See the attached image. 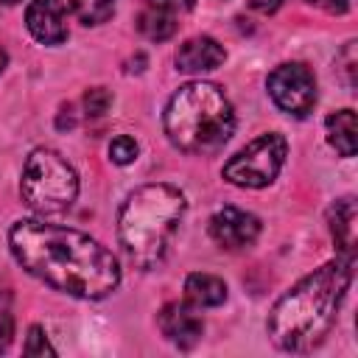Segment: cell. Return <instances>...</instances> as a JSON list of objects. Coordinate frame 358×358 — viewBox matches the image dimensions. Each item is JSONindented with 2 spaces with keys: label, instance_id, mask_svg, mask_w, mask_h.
Masks as SVG:
<instances>
[{
  "label": "cell",
  "instance_id": "cell-1",
  "mask_svg": "<svg viewBox=\"0 0 358 358\" xmlns=\"http://www.w3.org/2000/svg\"><path fill=\"white\" fill-rule=\"evenodd\" d=\"M8 249L31 277L67 296L103 299L120 285L117 257L73 227L22 218L8 229Z\"/></svg>",
  "mask_w": 358,
  "mask_h": 358
},
{
  "label": "cell",
  "instance_id": "cell-2",
  "mask_svg": "<svg viewBox=\"0 0 358 358\" xmlns=\"http://www.w3.org/2000/svg\"><path fill=\"white\" fill-rule=\"evenodd\" d=\"M355 260L336 257L294 282L271 308L266 330L285 352H308L319 347L336 324L338 308L352 282Z\"/></svg>",
  "mask_w": 358,
  "mask_h": 358
},
{
  "label": "cell",
  "instance_id": "cell-3",
  "mask_svg": "<svg viewBox=\"0 0 358 358\" xmlns=\"http://www.w3.org/2000/svg\"><path fill=\"white\" fill-rule=\"evenodd\" d=\"M185 207V193L173 185L154 182L129 193L117 213V241L137 268H154L165 257Z\"/></svg>",
  "mask_w": 358,
  "mask_h": 358
},
{
  "label": "cell",
  "instance_id": "cell-4",
  "mask_svg": "<svg viewBox=\"0 0 358 358\" xmlns=\"http://www.w3.org/2000/svg\"><path fill=\"white\" fill-rule=\"evenodd\" d=\"M165 134L185 154H215L235 131V112L224 90L213 81L182 84L162 115Z\"/></svg>",
  "mask_w": 358,
  "mask_h": 358
},
{
  "label": "cell",
  "instance_id": "cell-5",
  "mask_svg": "<svg viewBox=\"0 0 358 358\" xmlns=\"http://www.w3.org/2000/svg\"><path fill=\"white\" fill-rule=\"evenodd\" d=\"M20 196L39 215L67 213L78 196V173L59 151L34 148L22 165Z\"/></svg>",
  "mask_w": 358,
  "mask_h": 358
},
{
  "label": "cell",
  "instance_id": "cell-6",
  "mask_svg": "<svg viewBox=\"0 0 358 358\" xmlns=\"http://www.w3.org/2000/svg\"><path fill=\"white\" fill-rule=\"evenodd\" d=\"M288 154V143L282 134L268 131L255 137L249 145H243L229 162L224 165V179L238 187H266L277 179L282 162Z\"/></svg>",
  "mask_w": 358,
  "mask_h": 358
},
{
  "label": "cell",
  "instance_id": "cell-7",
  "mask_svg": "<svg viewBox=\"0 0 358 358\" xmlns=\"http://www.w3.org/2000/svg\"><path fill=\"white\" fill-rule=\"evenodd\" d=\"M266 87L271 101L294 117H305L316 103V78L310 67H305L302 62H288L274 67L268 73Z\"/></svg>",
  "mask_w": 358,
  "mask_h": 358
},
{
  "label": "cell",
  "instance_id": "cell-8",
  "mask_svg": "<svg viewBox=\"0 0 358 358\" xmlns=\"http://www.w3.org/2000/svg\"><path fill=\"white\" fill-rule=\"evenodd\" d=\"M260 235V218L238 210V207H221L210 218V238L221 249H246Z\"/></svg>",
  "mask_w": 358,
  "mask_h": 358
},
{
  "label": "cell",
  "instance_id": "cell-9",
  "mask_svg": "<svg viewBox=\"0 0 358 358\" xmlns=\"http://www.w3.org/2000/svg\"><path fill=\"white\" fill-rule=\"evenodd\" d=\"M193 8V0H145L137 14V31L151 42H165L176 34L179 20Z\"/></svg>",
  "mask_w": 358,
  "mask_h": 358
},
{
  "label": "cell",
  "instance_id": "cell-10",
  "mask_svg": "<svg viewBox=\"0 0 358 358\" xmlns=\"http://www.w3.org/2000/svg\"><path fill=\"white\" fill-rule=\"evenodd\" d=\"M67 3L64 0H34L25 11L31 36L42 45H62L67 39Z\"/></svg>",
  "mask_w": 358,
  "mask_h": 358
},
{
  "label": "cell",
  "instance_id": "cell-11",
  "mask_svg": "<svg viewBox=\"0 0 358 358\" xmlns=\"http://www.w3.org/2000/svg\"><path fill=\"white\" fill-rule=\"evenodd\" d=\"M159 330H162V336L173 344V347H179V350H190V347H196L199 341H201V333H204V322H201V316L190 308V305H185V302H168L162 310H159Z\"/></svg>",
  "mask_w": 358,
  "mask_h": 358
},
{
  "label": "cell",
  "instance_id": "cell-12",
  "mask_svg": "<svg viewBox=\"0 0 358 358\" xmlns=\"http://www.w3.org/2000/svg\"><path fill=\"white\" fill-rule=\"evenodd\" d=\"M327 221H330V235H333V243H336L338 255L347 257V260H355V243H358V210H355V199L352 196L338 199L327 210Z\"/></svg>",
  "mask_w": 358,
  "mask_h": 358
},
{
  "label": "cell",
  "instance_id": "cell-13",
  "mask_svg": "<svg viewBox=\"0 0 358 358\" xmlns=\"http://www.w3.org/2000/svg\"><path fill=\"white\" fill-rule=\"evenodd\" d=\"M227 50L213 39V36H193L179 45L176 50V67L182 73H207L224 64Z\"/></svg>",
  "mask_w": 358,
  "mask_h": 358
},
{
  "label": "cell",
  "instance_id": "cell-14",
  "mask_svg": "<svg viewBox=\"0 0 358 358\" xmlns=\"http://www.w3.org/2000/svg\"><path fill=\"white\" fill-rule=\"evenodd\" d=\"M185 296L196 308H218L227 302V282L207 271H193L185 280Z\"/></svg>",
  "mask_w": 358,
  "mask_h": 358
},
{
  "label": "cell",
  "instance_id": "cell-15",
  "mask_svg": "<svg viewBox=\"0 0 358 358\" xmlns=\"http://www.w3.org/2000/svg\"><path fill=\"white\" fill-rule=\"evenodd\" d=\"M327 143L341 154V157H355L358 148V120L352 109H338L327 115Z\"/></svg>",
  "mask_w": 358,
  "mask_h": 358
},
{
  "label": "cell",
  "instance_id": "cell-16",
  "mask_svg": "<svg viewBox=\"0 0 358 358\" xmlns=\"http://www.w3.org/2000/svg\"><path fill=\"white\" fill-rule=\"evenodd\" d=\"M70 17L81 25H101L115 14V0H64Z\"/></svg>",
  "mask_w": 358,
  "mask_h": 358
},
{
  "label": "cell",
  "instance_id": "cell-17",
  "mask_svg": "<svg viewBox=\"0 0 358 358\" xmlns=\"http://www.w3.org/2000/svg\"><path fill=\"white\" fill-rule=\"evenodd\" d=\"M14 336V310H11V294L0 285V352L8 350Z\"/></svg>",
  "mask_w": 358,
  "mask_h": 358
},
{
  "label": "cell",
  "instance_id": "cell-18",
  "mask_svg": "<svg viewBox=\"0 0 358 358\" xmlns=\"http://www.w3.org/2000/svg\"><path fill=\"white\" fill-rule=\"evenodd\" d=\"M109 106H112V92H109L106 87H92V90L84 92V112H87L90 117L106 115Z\"/></svg>",
  "mask_w": 358,
  "mask_h": 358
},
{
  "label": "cell",
  "instance_id": "cell-19",
  "mask_svg": "<svg viewBox=\"0 0 358 358\" xmlns=\"http://www.w3.org/2000/svg\"><path fill=\"white\" fill-rule=\"evenodd\" d=\"M137 143H134V137H129V134H117L112 143H109V157H112V162H117V165H129V162H134L137 159Z\"/></svg>",
  "mask_w": 358,
  "mask_h": 358
},
{
  "label": "cell",
  "instance_id": "cell-20",
  "mask_svg": "<svg viewBox=\"0 0 358 358\" xmlns=\"http://www.w3.org/2000/svg\"><path fill=\"white\" fill-rule=\"evenodd\" d=\"M22 350H25V355H56V350L50 347V341H48V336H45V330L39 324H34L28 330V338H25Z\"/></svg>",
  "mask_w": 358,
  "mask_h": 358
},
{
  "label": "cell",
  "instance_id": "cell-21",
  "mask_svg": "<svg viewBox=\"0 0 358 358\" xmlns=\"http://www.w3.org/2000/svg\"><path fill=\"white\" fill-rule=\"evenodd\" d=\"M341 62H344V76H347V87H355V42H347L344 53H341Z\"/></svg>",
  "mask_w": 358,
  "mask_h": 358
},
{
  "label": "cell",
  "instance_id": "cell-22",
  "mask_svg": "<svg viewBox=\"0 0 358 358\" xmlns=\"http://www.w3.org/2000/svg\"><path fill=\"white\" fill-rule=\"evenodd\" d=\"M308 3L322 8V11H327V14H344L352 6V0H308Z\"/></svg>",
  "mask_w": 358,
  "mask_h": 358
},
{
  "label": "cell",
  "instance_id": "cell-23",
  "mask_svg": "<svg viewBox=\"0 0 358 358\" xmlns=\"http://www.w3.org/2000/svg\"><path fill=\"white\" fill-rule=\"evenodd\" d=\"M280 3L282 0H249V6L257 8V11H263V14H274L280 8Z\"/></svg>",
  "mask_w": 358,
  "mask_h": 358
},
{
  "label": "cell",
  "instance_id": "cell-24",
  "mask_svg": "<svg viewBox=\"0 0 358 358\" xmlns=\"http://www.w3.org/2000/svg\"><path fill=\"white\" fill-rule=\"evenodd\" d=\"M6 64H8V53H6L3 48H0V73L6 70Z\"/></svg>",
  "mask_w": 358,
  "mask_h": 358
},
{
  "label": "cell",
  "instance_id": "cell-25",
  "mask_svg": "<svg viewBox=\"0 0 358 358\" xmlns=\"http://www.w3.org/2000/svg\"><path fill=\"white\" fill-rule=\"evenodd\" d=\"M0 3H8L11 6V3H20V0H0Z\"/></svg>",
  "mask_w": 358,
  "mask_h": 358
}]
</instances>
